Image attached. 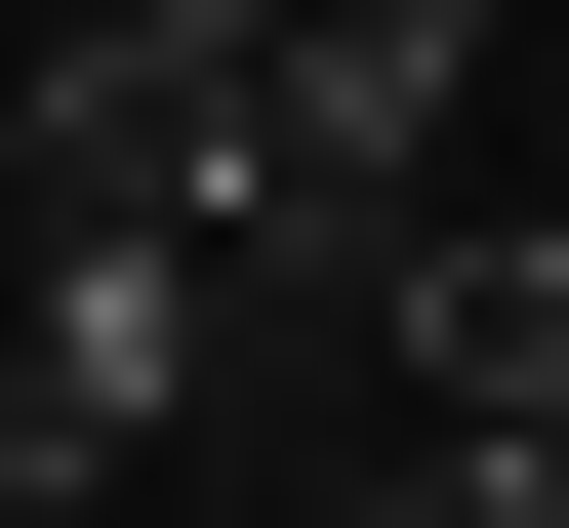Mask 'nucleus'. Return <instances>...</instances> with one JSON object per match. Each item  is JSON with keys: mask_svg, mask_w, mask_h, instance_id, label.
<instances>
[{"mask_svg": "<svg viewBox=\"0 0 569 528\" xmlns=\"http://www.w3.org/2000/svg\"><path fill=\"white\" fill-rule=\"evenodd\" d=\"M367 326H407V447H569V203H448Z\"/></svg>", "mask_w": 569, "mask_h": 528, "instance_id": "f257e3e1", "label": "nucleus"}, {"mask_svg": "<svg viewBox=\"0 0 569 528\" xmlns=\"http://www.w3.org/2000/svg\"><path fill=\"white\" fill-rule=\"evenodd\" d=\"M0 528H82V488H0Z\"/></svg>", "mask_w": 569, "mask_h": 528, "instance_id": "7ed1b4c3", "label": "nucleus"}, {"mask_svg": "<svg viewBox=\"0 0 569 528\" xmlns=\"http://www.w3.org/2000/svg\"><path fill=\"white\" fill-rule=\"evenodd\" d=\"M367 528H569V447H407V488H367Z\"/></svg>", "mask_w": 569, "mask_h": 528, "instance_id": "f03ea898", "label": "nucleus"}]
</instances>
